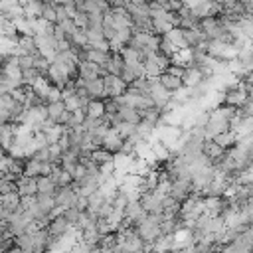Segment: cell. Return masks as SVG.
Segmentation results:
<instances>
[{
  "label": "cell",
  "mask_w": 253,
  "mask_h": 253,
  "mask_svg": "<svg viewBox=\"0 0 253 253\" xmlns=\"http://www.w3.org/2000/svg\"><path fill=\"white\" fill-rule=\"evenodd\" d=\"M152 28H154V34H160V36H166L174 26L164 18V16H156L152 18Z\"/></svg>",
  "instance_id": "ffe728a7"
},
{
  "label": "cell",
  "mask_w": 253,
  "mask_h": 253,
  "mask_svg": "<svg viewBox=\"0 0 253 253\" xmlns=\"http://www.w3.org/2000/svg\"><path fill=\"white\" fill-rule=\"evenodd\" d=\"M89 117H103L105 115V99H91L87 105Z\"/></svg>",
  "instance_id": "7402d4cb"
},
{
  "label": "cell",
  "mask_w": 253,
  "mask_h": 253,
  "mask_svg": "<svg viewBox=\"0 0 253 253\" xmlns=\"http://www.w3.org/2000/svg\"><path fill=\"white\" fill-rule=\"evenodd\" d=\"M162 198H164V194H160L158 190H150V192L140 194V204L148 213H162L164 211Z\"/></svg>",
  "instance_id": "7a4b0ae2"
},
{
  "label": "cell",
  "mask_w": 253,
  "mask_h": 253,
  "mask_svg": "<svg viewBox=\"0 0 253 253\" xmlns=\"http://www.w3.org/2000/svg\"><path fill=\"white\" fill-rule=\"evenodd\" d=\"M38 192H43V194H55L57 192V184L51 176H38Z\"/></svg>",
  "instance_id": "d6986e66"
},
{
  "label": "cell",
  "mask_w": 253,
  "mask_h": 253,
  "mask_svg": "<svg viewBox=\"0 0 253 253\" xmlns=\"http://www.w3.org/2000/svg\"><path fill=\"white\" fill-rule=\"evenodd\" d=\"M71 42H73V45H85V43H89L85 30H83V28H79V30H77V32L71 36Z\"/></svg>",
  "instance_id": "f1b7e54d"
},
{
  "label": "cell",
  "mask_w": 253,
  "mask_h": 253,
  "mask_svg": "<svg viewBox=\"0 0 253 253\" xmlns=\"http://www.w3.org/2000/svg\"><path fill=\"white\" fill-rule=\"evenodd\" d=\"M20 204H22L20 192L0 194V208H6V210H10V211H16V210H20Z\"/></svg>",
  "instance_id": "4fadbf2b"
},
{
  "label": "cell",
  "mask_w": 253,
  "mask_h": 253,
  "mask_svg": "<svg viewBox=\"0 0 253 253\" xmlns=\"http://www.w3.org/2000/svg\"><path fill=\"white\" fill-rule=\"evenodd\" d=\"M119 117L123 119V121H128V123H134V125H138L140 121H142V117H140V113H138V109H134V107H130V105H119Z\"/></svg>",
  "instance_id": "5bb4252c"
},
{
  "label": "cell",
  "mask_w": 253,
  "mask_h": 253,
  "mask_svg": "<svg viewBox=\"0 0 253 253\" xmlns=\"http://www.w3.org/2000/svg\"><path fill=\"white\" fill-rule=\"evenodd\" d=\"M59 166L73 174V172H75V168L79 166V154H77V152H73V150H65V152L61 154Z\"/></svg>",
  "instance_id": "9a60e30c"
},
{
  "label": "cell",
  "mask_w": 253,
  "mask_h": 253,
  "mask_svg": "<svg viewBox=\"0 0 253 253\" xmlns=\"http://www.w3.org/2000/svg\"><path fill=\"white\" fill-rule=\"evenodd\" d=\"M186 65H182V63H176V61H172L170 63V67L166 69L168 73H172V75H176V77H184V73H186Z\"/></svg>",
  "instance_id": "f546056e"
},
{
  "label": "cell",
  "mask_w": 253,
  "mask_h": 253,
  "mask_svg": "<svg viewBox=\"0 0 253 253\" xmlns=\"http://www.w3.org/2000/svg\"><path fill=\"white\" fill-rule=\"evenodd\" d=\"M47 113H49V121H51V123H59V125H65L67 119H69V115H71V111H67L63 99H61V101H51V103H47Z\"/></svg>",
  "instance_id": "277c9868"
},
{
  "label": "cell",
  "mask_w": 253,
  "mask_h": 253,
  "mask_svg": "<svg viewBox=\"0 0 253 253\" xmlns=\"http://www.w3.org/2000/svg\"><path fill=\"white\" fill-rule=\"evenodd\" d=\"M16 182H18V192H20V196L38 194V178L28 176V174H22Z\"/></svg>",
  "instance_id": "30bf717a"
},
{
  "label": "cell",
  "mask_w": 253,
  "mask_h": 253,
  "mask_svg": "<svg viewBox=\"0 0 253 253\" xmlns=\"http://www.w3.org/2000/svg\"><path fill=\"white\" fill-rule=\"evenodd\" d=\"M51 101H61V89L55 85L49 89V95H47V103H51Z\"/></svg>",
  "instance_id": "4dcf8cb0"
},
{
  "label": "cell",
  "mask_w": 253,
  "mask_h": 253,
  "mask_svg": "<svg viewBox=\"0 0 253 253\" xmlns=\"http://www.w3.org/2000/svg\"><path fill=\"white\" fill-rule=\"evenodd\" d=\"M18 2H20V4H22V6H24V8H26V6H28V4H30V2H32V0H18Z\"/></svg>",
  "instance_id": "1f68e13d"
},
{
  "label": "cell",
  "mask_w": 253,
  "mask_h": 253,
  "mask_svg": "<svg viewBox=\"0 0 253 253\" xmlns=\"http://www.w3.org/2000/svg\"><path fill=\"white\" fill-rule=\"evenodd\" d=\"M73 225H71V221L61 213V215H57V217H53L49 223H47V229H49V233L57 239V237H61L63 233H67L69 229H71Z\"/></svg>",
  "instance_id": "52a82bcc"
},
{
  "label": "cell",
  "mask_w": 253,
  "mask_h": 253,
  "mask_svg": "<svg viewBox=\"0 0 253 253\" xmlns=\"http://www.w3.org/2000/svg\"><path fill=\"white\" fill-rule=\"evenodd\" d=\"M91 156H93V160H95L97 164H103V162H109V160H113V158H115V154H113L111 150L103 148V146H99V148L91 150Z\"/></svg>",
  "instance_id": "cb8c5ba5"
},
{
  "label": "cell",
  "mask_w": 253,
  "mask_h": 253,
  "mask_svg": "<svg viewBox=\"0 0 253 253\" xmlns=\"http://www.w3.org/2000/svg\"><path fill=\"white\" fill-rule=\"evenodd\" d=\"M117 130H119V134L123 136V138H128V136H132L134 132H136V125L134 123H128V121H123L119 126H115Z\"/></svg>",
  "instance_id": "484cf974"
},
{
  "label": "cell",
  "mask_w": 253,
  "mask_h": 253,
  "mask_svg": "<svg viewBox=\"0 0 253 253\" xmlns=\"http://www.w3.org/2000/svg\"><path fill=\"white\" fill-rule=\"evenodd\" d=\"M160 83H162L168 91H172V93L184 87V79H182V77H176V75H172V73H168V71H164V73L160 75Z\"/></svg>",
  "instance_id": "2e32d148"
},
{
  "label": "cell",
  "mask_w": 253,
  "mask_h": 253,
  "mask_svg": "<svg viewBox=\"0 0 253 253\" xmlns=\"http://www.w3.org/2000/svg\"><path fill=\"white\" fill-rule=\"evenodd\" d=\"M101 71H103V67H101L99 63H95V61H91V59H83V61H79V75L85 77V79L103 77Z\"/></svg>",
  "instance_id": "9c48e42d"
},
{
  "label": "cell",
  "mask_w": 253,
  "mask_h": 253,
  "mask_svg": "<svg viewBox=\"0 0 253 253\" xmlns=\"http://www.w3.org/2000/svg\"><path fill=\"white\" fill-rule=\"evenodd\" d=\"M85 89L89 91L91 99H105V81H103V77L85 79Z\"/></svg>",
  "instance_id": "8fae6325"
},
{
  "label": "cell",
  "mask_w": 253,
  "mask_h": 253,
  "mask_svg": "<svg viewBox=\"0 0 253 253\" xmlns=\"http://www.w3.org/2000/svg\"><path fill=\"white\" fill-rule=\"evenodd\" d=\"M36 196H38V204H40V208L49 215L51 210L57 206V202H55V194H43V192H38Z\"/></svg>",
  "instance_id": "e0dca14e"
},
{
  "label": "cell",
  "mask_w": 253,
  "mask_h": 253,
  "mask_svg": "<svg viewBox=\"0 0 253 253\" xmlns=\"http://www.w3.org/2000/svg\"><path fill=\"white\" fill-rule=\"evenodd\" d=\"M227 128H231V123H229L225 117H221L215 109H211L210 121H208V125L204 126V136H206V138H213L215 134H219V132H223V130H227Z\"/></svg>",
  "instance_id": "6da1fadb"
},
{
  "label": "cell",
  "mask_w": 253,
  "mask_h": 253,
  "mask_svg": "<svg viewBox=\"0 0 253 253\" xmlns=\"http://www.w3.org/2000/svg\"><path fill=\"white\" fill-rule=\"evenodd\" d=\"M77 198H79V194H77L75 184L61 186V188H57V192H55V202H57V206H61V208H71V206H75Z\"/></svg>",
  "instance_id": "3957f363"
},
{
  "label": "cell",
  "mask_w": 253,
  "mask_h": 253,
  "mask_svg": "<svg viewBox=\"0 0 253 253\" xmlns=\"http://www.w3.org/2000/svg\"><path fill=\"white\" fill-rule=\"evenodd\" d=\"M16 138V128H14V123H2L0 126V142H2V148L8 152L12 142Z\"/></svg>",
  "instance_id": "7c38bea8"
},
{
  "label": "cell",
  "mask_w": 253,
  "mask_h": 253,
  "mask_svg": "<svg viewBox=\"0 0 253 253\" xmlns=\"http://www.w3.org/2000/svg\"><path fill=\"white\" fill-rule=\"evenodd\" d=\"M184 85L186 87H196V85H200L204 79H206V75H204V71L198 67V65H194V63H188V69H186V73H184Z\"/></svg>",
  "instance_id": "ba28073f"
},
{
  "label": "cell",
  "mask_w": 253,
  "mask_h": 253,
  "mask_svg": "<svg viewBox=\"0 0 253 253\" xmlns=\"http://www.w3.org/2000/svg\"><path fill=\"white\" fill-rule=\"evenodd\" d=\"M10 192H18V182L10 180V178H2L0 182V194H10Z\"/></svg>",
  "instance_id": "4316f807"
},
{
  "label": "cell",
  "mask_w": 253,
  "mask_h": 253,
  "mask_svg": "<svg viewBox=\"0 0 253 253\" xmlns=\"http://www.w3.org/2000/svg\"><path fill=\"white\" fill-rule=\"evenodd\" d=\"M154 132H156V125L150 123V121H146V119H142V121L136 125V134H138L140 138H150Z\"/></svg>",
  "instance_id": "44dd1931"
},
{
  "label": "cell",
  "mask_w": 253,
  "mask_h": 253,
  "mask_svg": "<svg viewBox=\"0 0 253 253\" xmlns=\"http://www.w3.org/2000/svg\"><path fill=\"white\" fill-rule=\"evenodd\" d=\"M123 144H125V138L119 134V130L117 128H111L107 134H105V138H103V148H107V150H111L113 154H117V152H121L123 150Z\"/></svg>",
  "instance_id": "8992f818"
},
{
  "label": "cell",
  "mask_w": 253,
  "mask_h": 253,
  "mask_svg": "<svg viewBox=\"0 0 253 253\" xmlns=\"http://www.w3.org/2000/svg\"><path fill=\"white\" fill-rule=\"evenodd\" d=\"M24 174H28V176H34V178H38V176L42 174V160H38V158L30 156V158L26 160V170H24Z\"/></svg>",
  "instance_id": "603a6c76"
},
{
  "label": "cell",
  "mask_w": 253,
  "mask_h": 253,
  "mask_svg": "<svg viewBox=\"0 0 253 253\" xmlns=\"http://www.w3.org/2000/svg\"><path fill=\"white\" fill-rule=\"evenodd\" d=\"M150 97H152L154 105L160 107V109H164V107H168V105L172 103V91H168V89L160 83V79L152 85V89H150Z\"/></svg>",
  "instance_id": "5b68a950"
},
{
  "label": "cell",
  "mask_w": 253,
  "mask_h": 253,
  "mask_svg": "<svg viewBox=\"0 0 253 253\" xmlns=\"http://www.w3.org/2000/svg\"><path fill=\"white\" fill-rule=\"evenodd\" d=\"M63 215H65V217L71 221V225H75V223L79 221V217H81V210H77L75 206H71V208H65Z\"/></svg>",
  "instance_id": "83f0119b"
},
{
  "label": "cell",
  "mask_w": 253,
  "mask_h": 253,
  "mask_svg": "<svg viewBox=\"0 0 253 253\" xmlns=\"http://www.w3.org/2000/svg\"><path fill=\"white\" fill-rule=\"evenodd\" d=\"M42 75H43V73H42L38 67H30V69H24L22 79H24V83H26V85H34Z\"/></svg>",
  "instance_id": "d4e9b609"
},
{
  "label": "cell",
  "mask_w": 253,
  "mask_h": 253,
  "mask_svg": "<svg viewBox=\"0 0 253 253\" xmlns=\"http://www.w3.org/2000/svg\"><path fill=\"white\" fill-rule=\"evenodd\" d=\"M18 43H20V47L24 49V53H40V51H38V43H36V36L20 34Z\"/></svg>",
  "instance_id": "ac0fdd59"
}]
</instances>
